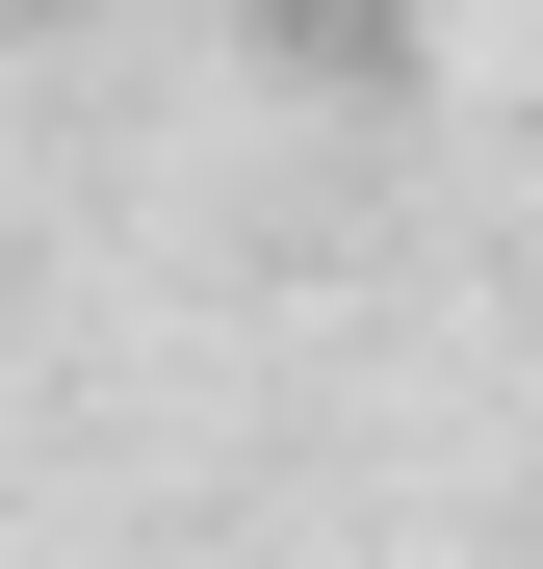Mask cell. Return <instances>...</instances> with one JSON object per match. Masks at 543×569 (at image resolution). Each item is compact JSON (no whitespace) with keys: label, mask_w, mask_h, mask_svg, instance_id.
I'll return each instance as SVG.
<instances>
[{"label":"cell","mask_w":543,"mask_h":569,"mask_svg":"<svg viewBox=\"0 0 543 569\" xmlns=\"http://www.w3.org/2000/svg\"><path fill=\"white\" fill-rule=\"evenodd\" d=\"M259 27H362V0H259Z\"/></svg>","instance_id":"6da1fadb"}]
</instances>
